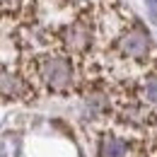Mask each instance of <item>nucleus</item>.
<instances>
[{"label": "nucleus", "mask_w": 157, "mask_h": 157, "mask_svg": "<svg viewBox=\"0 0 157 157\" xmlns=\"http://www.w3.org/2000/svg\"><path fill=\"white\" fill-rule=\"evenodd\" d=\"M114 46H116L118 53H121L123 58H128V60L143 63V60H147V56H150V36H147L140 27L126 29V32L114 41Z\"/></svg>", "instance_id": "f257e3e1"}, {"label": "nucleus", "mask_w": 157, "mask_h": 157, "mask_svg": "<svg viewBox=\"0 0 157 157\" xmlns=\"http://www.w3.org/2000/svg\"><path fill=\"white\" fill-rule=\"evenodd\" d=\"M32 99H36V92L20 73L0 68V101H32Z\"/></svg>", "instance_id": "f03ea898"}, {"label": "nucleus", "mask_w": 157, "mask_h": 157, "mask_svg": "<svg viewBox=\"0 0 157 157\" xmlns=\"http://www.w3.org/2000/svg\"><path fill=\"white\" fill-rule=\"evenodd\" d=\"M97 150H99V157H126L131 152V145H128V140L121 136V133L101 131Z\"/></svg>", "instance_id": "7ed1b4c3"}, {"label": "nucleus", "mask_w": 157, "mask_h": 157, "mask_svg": "<svg viewBox=\"0 0 157 157\" xmlns=\"http://www.w3.org/2000/svg\"><path fill=\"white\" fill-rule=\"evenodd\" d=\"M17 145H20V138L12 136V133H5L0 138V157H15L17 155Z\"/></svg>", "instance_id": "20e7f679"}, {"label": "nucleus", "mask_w": 157, "mask_h": 157, "mask_svg": "<svg viewBox=\"0 0 157 157\" xmlns=\"http://www.w3.org/2000/svg\"><path fill=\"white\" fill-rule=\"evenodd\" d=\"M145 5H147V12H150V20L157 24V0H145Z\"/></svg>", "instance_id": "39448f33"}]
</instances>
